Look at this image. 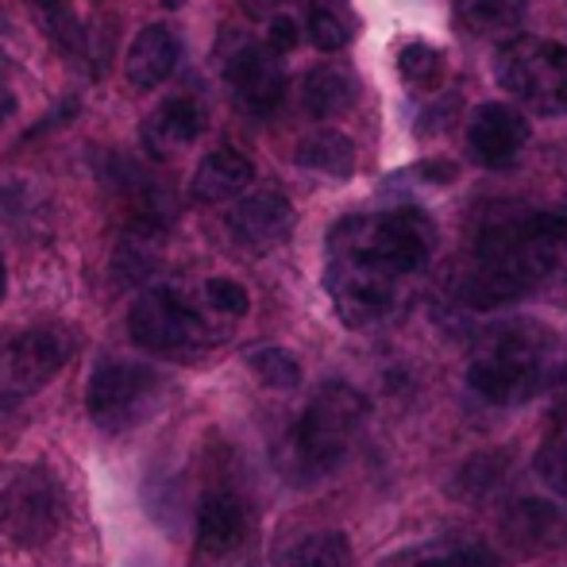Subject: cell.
Instances as JSON below:
<instances>
[{"label": "cell", "mask_w": 567, "mask_h": 567, "mask_svg": "<svg viewBox=\"0 0 567 567\" xmlns=\"http://www.w3.org/2000/svg\"><path fill=\"white\" fill-rule=\"evenodd\" d=\"M228 231L239 247H247L255 255H267L270 247L286 244V236L293 231V205L278 189L247 194L228 213Z\"/></svg>", "instance_id": "10"}, {"label": "cell", "mask_w": 567, "mask_h": 567, "mask_svg": "<svg viewBox=\"0 0 567 567\" xmlns=\"http://www.w3.org/2000/svg\"><path fill=\"white\" fill-rule=\"evenodd\" d=\"M186 0H163V8H182Z\"/></svg>", "instance_id": "33"}, {"label": "cell", "mask_w": 567, "mask_h": 567, "mask_svg": "<svg viewBox=\"0 0 567 567\" xmlns=\"http://www.w3.org/2000/svg\"><path fill=\"white\" fill-rule=\"evenodd\" d=\"M247 363L270 390H293L301 382V363L286 348H259L247 355Z\"/></svg>", "instance_id": "22"}, {"label": "cell", "mask_w": 567, "mask_h": 567, "mask_svg": "<svg viewBox=\"0 0 567 567\" xmlns=\"http://www.w3.org/2000/svg\"><path fill=\"white\" fill-rule=\"evenodd\" d=\"M255 182V166L247 155H239L236 147H217L202 158V166L194 171L189 194L202 205H217L228 197H239Z\"/></svg>", "instance_id": "16"}, {"label": "cell", "mask_w": 567, "mask_h": 567, "mask_svg": "<svg viewBox=\"0 0 567 567\" xmlns=\"http://www.w3.org/2000/svg\"><path fill=\"white\" fill-rule=\"evenodd\" d=\"M425 178H433V182H452V178H455V166H436V163H429V166H425Z\"/></svg>", "instance_id": "30"}, {"label": "cell", "mask_w": 567, "mask_h": 567, "mask_svg": "<svg viewBox=\"0 0 567 567\" xmlns=\"http://www.w3.org/2000/svg\"><path fill=\"white\" fill-rule=\"evenodd\" d=\"M298 39H301V31H298V23L290 20V16H275L270 20V28H267V47L275 54H290L293 47H298Z\"/></svg>", "instance_id": "28"}, {"label": "cell", "mask_w": 567, "mask_h": 567, "mask_svg": "<svg viewBox=\"0 0 567 567\" xmlns=\"http://www.w3.org/2000/svg\"><path fill=\"white\" fill-rule=\"evenodd\" d=\"M455 560L460 567H498V553L483 540H467V545H455Z\"/></svg>", "instance_id": "29"}, {"label": "cell", "mask_w": 567, "mask_h": 567, "mask_svg": "<svg viewBox=\"0 0 567 567\" xmlns=\"http://www.w3.org/2000/svg\"><path fill=\"white\" fill-rule=\"evenodd\" d=\"M351 105V85L337 70H309L301 82V109L313 120H332Z\"/></svg>", "instance_id": "20"}, {"label": "cell", "mask_w": 567, "mask_h": 567, "mask_svg": "<svg viewBox=\"0 0 567 567\" xmlns=\"http://www.w3.org/2000/svg\"><path fill=\"white\" fill-rule=\"evenodd\" d=\"M386 567H460V560H455V545H425L394 556Z\"/></svg>", "instance_id": "27"}, {"label": "cell", "mask_w": 567, "mask_h": 567, "mask_svg": "<svg viewBox=\"0 0 567 567\" xmlns=\"http://www.w3.org/2000/svg\"><path fill=\"white\" fill-rule=\"evenodd\" d=\"M244 533H247V517L236 494L228 491L205 494L202 509H197V545H202V553L228 556L244 540Z\"/></svg>", "instance_id": "17"}, {"label": "cell", "mask_w": 567, "mask_h": 567, "mask_svg": "<svg viewBox=\"0 0 567 567\" xmlns=\"http://www.w3.org/2000/svg\"><path fill=\"white\" fill-rule=\"evenodd\" d=\"M8 293V267H4V255H0V301H4Z\"/></svg>", "instance_id": "31"}, {"label": "cell", "mask_w": 567, "mask_h": 567, "mask_svg": "<svg viewBox=\"0 0 567 567\" xmlns=\"http://www.w3.org/2000/svg\"><path fill=\"white\" fill-rule=\"evenodd\" d=\"M251 8H270V4H278V0H247Z\"/></svg>", "instance_id": "32"}, {"label": "cell", "mask_w": 567, "mask_h": 567, "mask_svg": "<svg viewBox=\"0 0 567 567\" xmlns=\"http://www.w3.org/2000/svg\"><path fill=\"white\" fill-rule=\"evenodd\" d=\"M178 66V39H174L171 28L163 23H147L140 35L132 39L124 59V74L135 90H158L166 78Z\"/></svg>", "instance_id": "15"}, {"label": "cell", "mask_w": 567, "mask_h": 567, "mask_svg": "<svg viewBox=\"0 0 567 567\" xmlns=\"http://www.w3.org/2000/svg\"><path fill=\"white\" fill-rule=\"evenodd\" d=\"M127 332L140 348L155 351V355H178V351H194L209 340L202 313L174 290L143 293L127 313Z\"/></svg>", "instance_id": "6"}, {"label": "cell", "mask_w": 567, "mask_h": 567, "mask_svg": "<svg viewBox=\"0 0 567 567\" xmlns=\"http://www.w3.org/2000/svg\"><path fill=\"white\" fill-rule=\"evenodd\" d=\"M225 78L247 113L270 116L278 105H282L286 78H282V66L275 62V51H270V47L267 51H262V47H239V51L228 59Z\"/></svg>", "instance_id": "11"}, {"label": "cell", "mask_w": 567, "mask_h": 567, "mask_svg": "<svg viewBox=\"0 0 567 567\" xmlns=\"http://www.w3.org/2000/svg\"><path fill=\"white\" fill-rule=\"evenodd\" d=\"M298 158L306 171L329 174V178H348L355 171V147L340 132H313L298 143Z\"/></svg>", "instance_id": "18"}, {"label": "cell", "mask_w": 567, "mask_h": 567, "mask_svg": "<svg viewBox=\"0 0 567 567\" xmlns=\"http://www.w3.org/2000/svg\"><path fill=\"white\" fill-rule=\"evenodd\" d=\"M502 475H506V460L494 452H483L471 463H463V471L455 475V494L460 498H486L502 483Z\"/></svg>", "instance_id": "24"}, {"label": "cell", "mask_w": 567, "mask_h": 567, "mask_svg": "<svg viewBox=\"0 0 567 567\" xmlns=\"http://www.w3.org/2000/svg\"><path fill=\"white\" fill-rule=\"evenodd\" d=\"M494 82L533 116H567V47L514 35L494 59Z\"/></svg>", "instance_id": "5"}, {"label": "cell", "mask_w": 567, "mask_h": 567, "mask_svg": "<svg viewBox=\"0 0 567 567\" xmlns=\"http://www.w3.org/2000/svg\"><path fill=\"white\" fill-rule=\"evenodd\" d=\"M0 525L20 540H47L59 525L51 478L35 471H16L12 483H0Z\"/></svg>", "instance_id": "9"}, {"label": "cell", "mask_w": 567, "mask_h": 567, "mask_svg": "<svg viewBox=\"0 0 567 567\" xmlns=\"http://www.w3.org/2000/svg\"><path fill=\"white\" fill-rule=\"evenodd\" d=\"M567 525L564 514L556 506L540 498H525L502 517V540L514 548L517 556H533V553H548L564 540Z\"/></svg>", "instance_id": "13"}, {"label": "cell", "mask_w": 567, "mask_h": 567, "mask_svg": "<svg viewBox=\"0 0 567 567\" xmlns=\"http://www.w3.org/2000/svg\"><path fill=\"white\" fill-rule=\"evenodd\" d=\"M290 567H351V545L343 533H317V537H306L290 556H286Z\"/></svg>", "instance_id": "21"}, {"label": "cell", "mask_w": 567, "mask_h": 567, "mask_svg": "<svg viewBox=\"0 0 567 567\" xmlns=\"http://www.w3.org/2000/svg\"><path fill=\"white\" fill-rule=\"evenodd\" d=\"M62 363H66V340L59 332H47V329L23 332V337L8 343V355H4L8 386H12V394H31L43 382H51Z\"/></svg>", "instance_id": "12"}, {"label": "cell", "mask_w": 567, "mask_h": 567, "mask_svg": "<svg viewBox=\"0 0 567 567\" xmlns=\"http://www.w3.org/2000/svg\"><path fill=\"white\" fill-rule=\"evenodd\" d=\"M202 132H205L202 105L189 97H171L143 120V147L155 158H171L178 151H186Z\"/></svg>", "instance_id": "14"}, {"label": "cell", "mask_w": 567, "mask_h": 567, "mask_svg": "<svg viewBox=\"0 0 567 567\" xmlns=\"http://www.w3.org/2000/svg\"><path fill=\"white\" fill-rule=\"evenodd\" d=\"M525 143H529V120L517 113L514 105L486 101L467 120V151L486 171L514 166L517 155L525 151Z\"/></svg>", "instance_id": "8"}, {"label": "cell", "mask_w": 567, "mask_h": 567, "mask_svg": "<svg viewBox=\"0 0 567 567\" xmlns=\"http://www.w3.org/2000/svg\"><path fill=\"white\" fill-rule=\"evenodd\" d=\"M463 23L483 39L514 35L525 20V0H463Z\"/></svg>", "instance_id": "19"}, {"label": "cell", "mask_w": 567, "mask_h": 567, "mask_svg": "<svg viewBox=\"0 0 567 567\" xmlns=\"http://www.w3.org/2000/svg\"><path fill=\"white\" fill-rule=\"evenodd\" d=\"M155 394V374L140 363H120L109 359L93 371L90 379V417L97 421V429L105 433H124L147 410V398Z\"/></svg>", "instance_id": "7"}, {"label": "cell", "mask_w": 567, "mask_h": 567, "mask_svg": "<svg viewBox=\"0 0 567 567\" xmlns=\"http://www.w3.org/2000/svg\"><path fill=\"white\" fill-rule=\"evenodd\" d=\"M398 66H402V78L413 85V90L433 93L436 85L444 82V54L429 43H410L402 51V59H398Z\"/></svg>", "instance_id": "23"}, {"label": "cell", "mask_w": 567, "mask_h": 567, "mask_svg": "<svg viewBox=\"0 0 567 567\" xmlns=\"http://www.w3.org/2000/svg\"><path fill=\"white\" fill-rule=\"evenodd\" d=\"M205 298H209V306L225 317H244L247 309H251L247 290L239 282H231V278H209V282H205Z\"/></svg>", "instance_id": "26"}, {"label": "cell", "mask_w": 567, "mask_h": 567, "mask_svg": "<svg viewBox=\"0 0 567 567\" xmlns=\"http://www.w3.org/2000/svg\"><path fill=\"white\" fill-rule=\"evenodd\" d=\"M436 228L425 213L394 209L348 217L329 236V293L348 329H371L398 306L402 278L425 270Z\"/></svg>", "instance_id": "1"}, {"label": "cell", "mask_w": 567, "mask_h": 567, "mask_svg": "<svg viewBox=\"0 0 567 567\" xmlns=\"http://www.w3.org/2000/svg\"><path fill=\"white\" fill-rule=\"evenodd\" d=\"M363 417H367V402L359 390L343 386V382H329V386L317 390V398L301 413V421L293 425L290 436L293 471L301 478L329 475L343 460L351 436L363 429Z\"/></svg>", "instance_id": "4"}, {"label": "cell", "mask_w": 567, "mask_h": 567, "mask_svg": "<svg viewBox=\"0 0 567 567\" xmlns=\"http://www.w3.org/2000/svg\"><path fill=\"white\" fill-rule=\"evenodd\" d=\"M567 244V220L556 213L494 220L475 236L471 262L460 278V301L471 309H498L540 286Z\"/></svg>", "instance_id": "2"}, {"label": "cell", "mask_w": 567, "mask_h": 567, "mask_svg": "<svg viewBox=\"0 0 567 567\" xmlns=\"http://www.w3.org/2000/svg\"><path fill=\"white\" fill-rule=\"evenodd\" d=\"M309 39H313L317 51H343L348 47V23L332 8H313L309 12Z\"/></svg>", "instance_id": "25"}, {"label": "cell", "mask_w": 567, "mask_h": 567, "mask_svg": "<svg viewBox=\"0 0 567 567\" xmlns=\"http://www.w3.org/2000/svg\"><path fill=\"white\" fill-rule=\"evenodd\" d=\"M560 343L537 321H509L486 332L467 367V382L483 402L517 405L537 398L553 382Z\"/></svg>", "instance_id": "3"}]
</instances>
